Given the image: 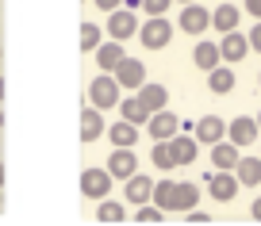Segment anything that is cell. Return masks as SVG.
Masks as SVG:
<instances>
[{
  "label": "cell",
  "instance_id": "1",
  "mask_svg": "<svg viewBox=\"0 0 261 226\" xmlns=\"http://www.w3.org/2000/svg\"><path fill=\"white\" fill-rule=\"evenodd\" d=\"M139 39L146 50H165L173 42V23L165 16H146V23H139Z\"/></svg>",
  "mask_w": 261,
  "mask_h": 226
},
{
  "label": "cell",
  "instance_id": "2",
  "mask_svg": "<svg viewBox=\"0 0 261 226\" xmlns=\"http://www.w3.org/2000/svg\"><path fill=\"white\" fill-rule=\"evenodd\" d=\"M119 96H123V89L115 84L112 73H100V77H92V84H89V104H92V107L108 111V107L119 104Z\"/></svg>",
  "mask_w": 261,
  "mask_h": 226
},
{
  "label": "cell",
  "instance_id": "3",
  "mask_svg": "<svg viewBox=\"0 0 261 226\" xmlns=\"http://www.w3.org/2000/svg\"><path fill=\"white\" fill-rule=\"evenodd\" d=\"M204 188H207V195L212 200H219V203H230L238 195V177H234V169H215V173H207L204 177Z\"/></svg>",
  "mask_w": 261,
  "mask_h": 226
},
{
  "label": "cell",
  "instance_id": "4",
  "mask_svg": "<svg viewBox=\"0 0 261 226\" xmlns=\"http://www.w3.org/2000/svg\"><path fill=\"white\" fill-rule=\"evenodd\" d=\"M112 77H115V84H119V89H127V92H139L142 84H146V65H142L139 58L123 54V62L112 69Z\"/></svg>",
  "mask_w": 261,
  "mask_h": 226
},
{
  "label": "cell",
  "instance_id": "5",
  "mask_svg": "<svg viewBox=\"0 0 261 226\" xmlns=\"http://www.w3.org/2000/svg\"><path fill=\"white\" fill-rule=\"evenodd\" d=\"M177 27L185 35H204L207 27H212V8H204L200 0H192V4H185L177 16Z\"/></svg>",
  "mask_w": 261,
  "mask_h": 226
},
{
  "label": "cell",
  "instance_id": "6",
  "mask_svg": "<svg viewBox=\"0 0 261 226\" xmlns=\"http://www.w3.org/2000/svg\"><path fill=\"white\" fill-rule=\"evenodd\" d=\"M104 31L112 35L115 42H127V39H135V35H139V16H135L130 8H115V12H108Z\"/></svg>",
  "mask_w": 261,
  "mask_h": 226
},
{
  "label": "cell",
  "instance_id": "7",
  "mask_svg": "<svg viewBox=\"0 0 261 226\" xmlns=\"http://www.w3.org/2000/svg\"><path fill=\"white\" fill-rule=\"evenodd\" d=\"M142 127H146V134L154 138V142H169V138L180 130V119L169 111V107H162V111H150V119L142 123Z\"/></svg>",
  "mask_w": 261,
  "mask_h": 226
},
{
  "label": "cell",
  "instance_id": "8",
  "mask_svg": "<svg viewBox=\"0 0 261 226\" xmlns=\"http://www.w3.org/2000/svg\"><path fill=\"white\" fill-rule=\"evenodd\" d=\"M108 173L112 180H127L130 173H139V157H135V146H115L112 154H108Z\"/></svg>",
  "mask_w": 261,
  "mask_h": 226
},
{
  "label": "cell",
  "instance_id": "9",
  "mask_svg": "<svg viewBox=\"0 0 261 226\" xmlns=\"http://www.w3.org/2000/svg\"><path fill=\"white\" fill-rule=\"evenodd\" d=\"M227 138L238 146V150L253 146V142L261 138V130H257V119H253V115H234V119L227 123Z\"/></svg>",
  "mask_w": 261,
  "mask_h": 226
},
{
  "label": "cell",
  "instance_id": "10",
  "mask_svg": "<svg viewBox=\"0 0 261 226\" xmlns=\"http://www.w3.org/2000/svg\"><path fill=\"white\" fill-rule=\"evenodd\" d=\"M81 195H89V200H104V195H112V173L100 169V165L85 169L81 173Z\"/></svg>",
  "mask_w": 261,
  "mask_h": 226
},
{
  "label": "cell",
  "instance_id": "11",
  "mask_svg": "<svg viewBox=\"0 0 261 226\" xmlns=\"http://www.w3.org/2000/svg\"><path fill=\"white\" fill-rule=\"evenodd\" d=\"M169 154H173V161H177V169L180 165H196V154H200V142H196V134L188 130V134H173L169 138Z\"/></svg>",
  "mask_w": 261,
  "mask_h": 226
},
{
  "label": "cell",
  "instance_id": "12",
  "mask_svg": "<svg viewBox=\"0 0 261 226\" xmlns=\"http://www.w3.org/2000/svg\"><path fill=\"white\" fill-rule=\"evenodd\" d=\"M192 134H196L200 146H212V142H219V138H227V123H223L219 115H200V119L192 123Z\"/></svg>",
  "mask_w": 261,
  "mask_h": 226
},
{
  "label": "cell",
  "instance_id": "13",
  "mask_svg": "<svg viewBox=\"0 0 261 226\" xmlns=\"http://www.w3.org/2000/svg\"><path fill=\"white\" fill-rule=\"evenodd\" d=\"M246 54H250V39H246L242 31H227V35H223V39H219V58H223V62H227V65L242 62Z\"/></svg>",
  "mask_w": 261,
  "mask_h": 226
},
{
  "label": "cell",
  "instance_id": "14",
  "mask_svg": "<svg viewBox=\"0 0 261 226\" xmlns=\"http://www.w3.org/2000/svg\"><path fill=\"white\" fill-rule=\"evenodd\" d=\"M150 192H154V180H150L146 173H130V177L123 180V195H127L130 207H139V203H150Z\"/></svg>",
  "mask_w": 261,
  "mask_h": 226
},
{
  "label": "cell",
  "instance_id": "15",
  "mask_svg": "<svg viewBox=\"0 0 261 226\" xmlns=\"http://www.w3.org/2000/svg\"><path fill=\"white\" fill-rule=\"evenodd\" d=\"M196 203H200V184H192V180H185V184H177L173 180V195H169V211H192Z\"/></svg>",
  "mask_w": 261,
  "mask_h": 226
},
{
  "label": "cell",
  "instance_id": "16",
  "mask_svg": "<svg viewBox=\"0 0 261 226\" xmlns=\"http://www.w3.org/2000/svg\"><path fill=\"white\" fill-rule=\"evenodd\" d=\"M104 130H108L104 111L89 104V107L81 111V142H100V138H104Z\"/></svg>",
  "mask_w": 261,
  "mask_h": 226
},
{
  "label": "cell",
  "instance_id": "17",
  "mask_svg": "<svg viewBox=\"0 0 261 226\" xmlns=\"http://www.w3.org/2000/svg\"><path fill=\"white\" fill-rule=\"evenodd\" d=\"M234 69H230L227 62H219L215 69H207V89L215 92V96H227V92H234Z\"/></svg>",
  "mask_w": 261,
  "mask_h": 226
},
{
  "label": "cell",
  "instance_id": "18",
  "mask_svg": "<svg viewBox=\"0 0 261 226\" xmlns=\"http://www.w3.org/2000/svg\"><path fill=\"white\" fill-rule=\"evenodd\" d=\"M238 157H242V150H238L230 138H219V142H212V165H215V169H234Z\"/></svg>",
  "mask_w": 261,
  "mask_h": 226
},
{
  "label": "cell",
  "instance_id": "19",
  "mask_svg": "<svg viewBox=\"0 0 261 226\" xmlns=\"http://www.w3.org/2000/svg\"><path fill=\"white\" fill-rule=\"evenodd\" d=\"M135 96L142 100V107H146V111H162V107L169 104V89H165V84H154V81H146Z\"/></svg>",
  "mask_w": 261,
  "mask_h": 226
},
{
  "label": "cell",
  "instance_id": "20",
  "mask_svg": "<svg viewBox=\"0 0 261 226\" xmlns=\"http://www.w3.org/2000/svg\"><path fill=\"white\" fill-rule=\"evenodd\" d=\"M92 54H96V65H100V73H112L115 65L123 62V54H127V50H123V42H100L96 50H92Z\"/></svg>",
  "mask_w": 261,
  "mask_h": 226
},
{
  "label": "cell",
  "instance_id": "21",
  "mask_svg": "<svg viewBox=\"0 0 261 226\" xmlns=\"http://www.w3.org/2000/svg\"><path fill=\"white\" fill-rule=\"evenodd\" d=\"M238 19H242V8H234V4H219V8H212V27L219 35L238 31Z\"/></svg>",
  "mask_w": 261,
  "mask_h": 226
},
{
  "label": "cell",
  "instance_id": "22",
  "mask_svg": "<svg viewBox=\"0 0 261 226\" xmlns=\"http://www.w3.org/2000/svg\"><path fill=\"white\" fill-rule=\"evenodd\" d=\"M234 177H238V184H242V188H257L261 184V154L257 157H238Z\"/></svg>",
  "mask_w": 261,
  "mask_h": 226
},
{
  "label": "cell",
  "instance_id": "23",
  "mask_svg": "<svg viewBox=\"0 0 261 226\" xmlns=\"http://www.w3.org/2000/svg\"><path fill=\"white\" fill-rule=\"evenodd\" d=\"M115 107H119V115L127 123H135V127H142V123L150 119V111L142 107V100L135 96V92H130V96H119V104H115Z\"/></svg>",
  "mask_w": 261,
  "mask_h": 226
},
{
  "label": "cell",
  "instance_id": "24",
  "mask_svg": "<svg viewBox=\"0 0 261 226\" xmlns=\"http://www.w3.org/2000/svg\"><path fill=\"white\" fill-rule=\"evenodd\" d=\"M104 138H112V146H135L142 134H139V127H135V123L119 119L115 127H108V130H104Z\"/></svg>",
  "mask_w": 261,
  "mask_h": 226
},
{
  "label": "cell",
  "instance_id": "25",
  "mask_svg": "<svg viewBox=\"0 0 261 226\" xmlns=\"http://www.w3.org/2000/svg\"><path fill=\"white\" fill-rule=\"evenodd\" d=\"M192 62H196V69H215V65L223 62L219 58V42H196V50H192Z\"/></svg>",
  "mask_w": 261,
  "mask_h": 226
},
{
  "label": "cell",
  "instance_id": "26",
  "mask_svg": "<svg viewBox=\"0 0 261 226\" xmlns=\"http://www.w3.org/2000/svg\"><path fill=\"white\" fill-rule=\"evenodd\" d=\"M96 218L100 222H123L127 218V203H119V200H96Z\"/></svg>",
  "mask_w": 261,
  "mask_h": 226
},
{
  "label": "cell",
  "instance_id": "27",
  "mask_svg": "<svg viewBox=\"0 0 261 226\" xmlns=\"http://www.w3.org/2000/svg\"><path fill=\"white\" fill-rule=\"evenodd\" d=\"M150 165H158L162 173L177 169V161H173V154H169V142H154V150H150Z\"/></svg>",
  "mask_w": 261,
  "mask_h": 226
},
{
  "label": "cell",
  "instance_id": "28",
  "mask_svg": "<svg viewBox=\"0 0 261 226\" xmlns=\"http://www.w3.org/2000/svg\"><path fill=\"white\" fill-rule=\"evenodd\" d=\"M96 46H100V23H89V19H85V23H81V50L92 54Z\"/></svg>",
  "mask_w": 261,
  "mask_h": 226
},
{
  "label": "cell",
  "instance_id": "29",
  "mask_svg": "<svg viewBox=\"0 0 261 226\" xmlns=\"http://www.w3.org/2000/svg\"><path fill=\"white\" fill-rule=\"evenodd\" d=\"M135 218H139V222H162L165 211L158 207V203H154V207H150V203H139V207H135Z\"/></svg>",
  "mask_w": 261,
  "mask_h": 226
},
{
  "label": "cell",
  "instance_id": "30",
  "mask_svg": "<svg viewBox=\"0 0 261 226\" xmlns=\"http://www.w3.org/2000/svg\"><path fill=\"white\" fill-rule=\"evenodd\" d=\"M169 195H173V180H162V184H154L150 200H154V203H158L162 211H169Z\"/></svg>",
  "mask_w": 261,
  "mask_h": 226
},
{
  "label": "cell",
  "instance_id": "31",
  "mask_svg": "<svg viewBox=\"0 0 261 226\" xmlns=\"http://www.w3.org/2000/svg\"><path fill=\"white\" fill-rule=\"evenodd\" d=\"M169 4H173V0H142L139 12H146V16H165V12H169Z\"/></svg>",
  "mask_w": 261,
  "mask_h": 226
},
{
  "label": "cell",
  "instance_id": "32",
  "mask_svg": "<svg viewBox=\"0 0 261 226\" xmlns=\"http://www.w3.org/2000/svg\"><path fill=\"white\" fill-rule=\"evenodd\" d=\"M246 39H250V50H257V54H261V19L250 27V35H246Z\"/></svg>",
  "mask_w": 261,
  "mask_h": 226
},
{
  "label": "cell",
  "instance_id": "33",
  "mask_svg": "<svg viewBox=\"0 0 261 226\" xmlns=\"http://www.w3.org/2000/svg\"><path fill=\"white\" fill-rule=\"evenodd\" d=\"M92 4H96L100 12H115V8H119V4H123V0H92Z\"/></svg>",
  "mask_w": 261,
  "mask_h": 226
},
{
  "label": "cell",
  "instance_id": "34",
  "mask_svg": "<svg viewBox=\"0 0 261 226\" xmlns=\"http://www.w3.org/2000/svg\"><path fill=\"white\" fill-rule=\"evenodd\" d=\"M192 222H207V211H200V207H192V211H185Z\"/></svg>",
  "mask_w": 261,
  "mask_h": 226
},
{
  "label": "cell",
  "instance_id": "35",
  "mask_svg": "<svg viewBox=\"0 0 261 226\" xmlns=\"http://www.w3.org/2000/svg\"><path fill=\"white\" fill-rule=\"evenodd\" d=\"M246 12H250L253 19H261V0H246Z\"/></svg>",
  "mask_w": 261,
  "mask_h": 226
},
{
  "label": "cell",
  "instance_id": "36",
  "mask_svg": "<svg viewBox=\"0 0 261 226\" xmlns=\"http://www.w3.org/2000/svg\"><path fill=\"white\" fill-rule=\"evenodd\" d=\"M250 218H257V222H261V195H253V203H250Z\"/></svg>",
  "mask_w": 261,
  "mask_h": 226
},
{
  "label": "cell",
  "instance_id": "37",
  "mask_svg": "<svg viewBox=\"0 0 261 226\" xmlns=\"http://www.w3.org/2000/svg\"><path fill=\"white\" fill-rule=\"evenodd\" d=\"M119 8H130V12H139V8H142V0H123Z\"/></svg>",
  "mask_w": 261,
  "mask_h": 226
},
{
  "label": "cell",
  "instance_id": "38",
  "mask_svg": "<svg viewBox=\"0 0 261 226\" xmlns=\"http://www.w3.org/2000/svg\"><path fill=\"white\" fill-rule=\"evenodd\" d=\"M253 119H257V130H261V111H257V115H253Z\"/></svg>",
  "mask_w": 261,
  "mask_h": 226
},
{
  "label": "cell",
  "instance_id": "39",
  "mask_svg": "<svg viewBox=\"0 0 261 226\" xmlns=\"http://www.w3.org/2000/svg\"><path fill=\"white\" fill-rule=\"evenodd\" d=\"M0 184H4V165H0Z\"/></svg>",
  "mask_w": 261,
  "mask_h": 226
},
{
  "label": "cell",
  "instance_id": "40",
  "mask_svg": "<svg viewBox=\"0 0 261 226\" xmlns=\"http://www.w3.org/2000/svg\"><path fill=\"white\" fill-rule=\"evenodd\" d=\"M0 62H4V50H0Z\"/></svg>",
  "mask_w": 261,
  "mask_h": 226
},
{
  "label": "cell",
  "instance_id": "41",
  "mask_svg": "<svg viewBox=\"0 0 261 226\" xmlns=\"http://www.w3.org/2000/svg\"><path fill=\"white\" fill-rule=\"evenodd\" d=\"M180 4H192V0H180Z\"/></svg>",
  "mask_w": 261,
  "mask_h": 226
},
{
  "label": "cell",
  "instance_id": "42",
  "mask_svg": "<svg viewBox=\"0 0 261 226\" xmlns=\"http://www.w3.org/2000/svg\"><path fill=\"white\" fill-rule=\"evenodd\" d=\"M257 81H261V77H257Z\"/></svg>",
  "mask_w": 261,
  "mask_h": 226
}]
</instances>
